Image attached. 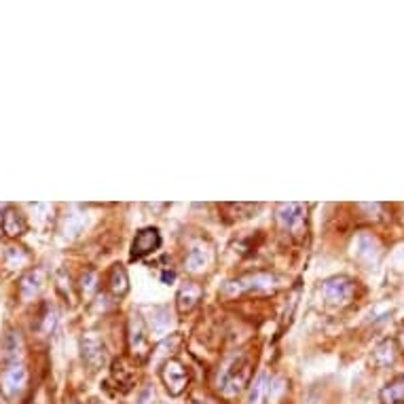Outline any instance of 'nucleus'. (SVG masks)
I'll use <instances>...</instances> for the list:
<instances>
[{
	"label": "nucleus",
	"mask_w": 404,
	"mask_h": 404,
	"mask_svg": "<svg viewBox=\"0 0 404 404\" xmlns=\"http://www.w3.org/2000/svg\"><path fill=\"white\" fill-rule=\"evenodd\" d=\"M250 377H252V358L248 351H239L220 371L218 389L223 396L235 398L245 389V385L250 383Z\"/></svg>",
	"instance_id": "obj_1"
},
{
	"label": "nucleus",
	"mask_w": 404,
	"mask_h": 404,
	"mask_svg": "<svg viewBox=\"0 0 404 404\" xmlns=\"http://www.w3.org/2000/svg\"><path fill=\"white\" fill-rule=\"evenodd\" d=\"M280 286H282V280L275 273L257 271V273H248V275L227 282L220 294L231 296V298L239 294H269V292H275Z\"/></svg>",
	"instance_id": "obj_2"
},
{
	"label": "nucleus",
	"mask_w": 404,
	"mask_h": 404,
	"mask_svg": "<svg viewBox=\"0 0 404 404\" xmlns=\"http://www.w3.org/2000/svg\"><path fill=\"white\" fill-rule=\"evenodd\" d=\"M28 385V371L24 364H11L0 373V391L7 400H15L24 394Z\"/></svg>",
	"instance_id": "obj_3"
},
{
	"label": "nucleus",
	"mask_w": 404,
	"mask_h": 404,
	"mask_svg": "<svg viewBox=\"0 0 404 404\" xmlns=\"http://www.w3.org/2000/svg\"><path fill=\"white\" fill-rule=\"evenodd\" d=\"M353 292H356V286H353V280L345 277V275H337L324 282L322 286V294L326 298V302L330 305H347V302L353 298Z\"/></svg>",
	"instance_id": "obj_4"
},
{
	"label": "nucleus",
	"mask_w": 404,
	"mask_h": 404,
	"mask_svg": "<svg viewBox=\"0 0 404 404\" xmlns=\"http://www.w3.org/2000/svg\"><path fill=\"white\" fill-rule=\"evenodd\" d=\"M161 381H163L165 389L170 391V396H180L186 391L191 377H188V371L178 360L172 358L161 369Z\"/></svg>",
	"instance_id": "obj_5"
},
{
	"label": "nucleus",
	"mask_w": 404,
	"mask_h": 404,
	"mask_svg": "<svg viewBox=\"0 0 404 404\" xmlns=\"http://www.w3.org/2000/svg\"><path fill=\"white\" fill-rule=\"evenodd\" d=\"M305 212L307 208L302 204H280L275 210V218L284 231L298 235L302 231V225H305Z\"/></svg>",
	"instance_id": "obj_6"
},
{
	"label": "nucleus",
	"mask_w": 404,
	"mask_h": 404,
	"mask_svg": "<svg viewBox=\"0 0 404 404\" xmlns=\"http://www.w3.org/2000/svg\"><path fill=\"white\" fill-rule=\"evenodd\" d=\"M161 248V233L159 229L155 227H146V229H140L131 241V259L138 261V259H144L148 254H153Z\"/></svg>",
	"instance_id": "obj_7"
},
{
	"label": "nucleus",
	"mask_w": 404,
	"mask_h": 404,
	"mask_svg": "<svg viewBox=\"0 0 404 404\" xmlns=\"http://www.w3.org/2000/svg\"><path fill=\"white\" fill-rule=\"evenodd\" d=\"M81 353H83V362L91 369V371H97L106 362V351H104V343L99 341L97 334L93 332H87L83 334L81 339Z\"/></svg>",
	"instance_id": "obj_8"
},
{
	"label": "nucleus",
	"mask_w": 404,
	"mask_h": 404,
	"mask_svg": "<svg viewBox=\"0 0 404 404\" xmlns=\"http://www.w3.org/2000/svg\"><path fill=\"white\" fill-rule=\"evenodd\" d=\"M129 351L131 356L140 362H144L150 356V343L148 337L144 334V326L140 316H134L129 322Z\"/></svg>",
	"instance_id": "obj_9"
},
{
	"label": "nucleus",
	"mask_w": 404,
	"mask_h": 404,
	"mask_svg": "<svg viewBox=\"0 0 404 404\" xmlns=\"http://www.w3.org/2000/svg\"><path fill=\"white\" fill-rule=\"evenodd\" d=\"M201 296H204V288H201V284L197 282H184L176 294V309L180 316H186L191 314L197 305H199V300Z\"/></svg>",
	"instance_id": "obj_10"
},
{
	"label": "nucleus",
	"mask_w": 404,
	"mask_h": 404,
	"mask_svg": "<svg viewBox=\"0 0 404 404\" xmlns=\"http://www.w3.org/2000/svg\"><path fill=\"white\" fill-rule=\"evenodd\" d=\"M210 263H212V252L206 245H193L186 252L184 265L191 273H204L210 267Z\"/></svg>",
	"instance_id": "obj_11"
},
{
	"label": "nucleus",
	"mask_w": 404,
	"mask_h": 404,
	"mask_svg": "<svg viewBox=\"0 0 404 404\" xmlns=\"http://www.w3.org/2000/svg\"><path fill=\"white\" fill-rule=\"evenodd\" d=\"M0 227H3L5 235H9V237H19V235L26 231L28 225H26L24 214H22L17 208H7L5 214H3V218H0Z\"/></svg>",
	"instance_id": "obj_12"
},
{
	"label": "nucleus",
	"mask_w": 404,
	"mask_h": 404,
	"mask_svg": "<svg viewBox=\"0 0 404 404\" xmlns=\"http://www.w3.org/2000/svg\"><path fill=\"white\" fill-rule=\"evenodd\" d=\"M379 398H381V404H402L404 402V375L389 381L381 389Z\"/></svg>",
	"instance_id": "obj_13"
},
{
	"label": "nucleus",
	"mask_w": 404,
	"mask_h": 404,
	"mask_svg": "<svg viewBox=\"0 0 404 404\" xmlns=\"http://www.w3.org/2000/svg\"><path fill=\"white\" fill-rule=\"evenodd\" d=\"M108 290L115 296H125L129 290V277L127 271L123 269V265H115L108 273Z\"/></svg>",
	"instance_id": "obj_14"
},
{
	"label": "nucleus",
	"mask_w": 404,
	"mask_h": 404,
	"mask_svg": "<svg viewBox=\"0 0 404 404\" xmlns=\"http://www.w3.org/2000/svg\"><path fill=\"white\" fill-rule=\"evenodd\" d=\"M42 271H30L28 275H24L22 284H19V294L24 300H30L34 296H38V292L42 290Z\"/></svg>",
	"instance_id": "obj_15"
},
{
	"label": "nucleus",
	"mask_w": 404,
	"mask_h": 404,
	"mask_svg": "<svg viewBox=\"0 0 404 404\" xmlns=\"http://www.w3.org/2000/svg\"><path fill=\"white\" fill-rule=\"evenodd\" d=\"M113 379H115L119 385H123L125 389H129L131 383L136 381V371H134L125 360H117V362L113 364Z\"/></svg>",
	"instance_id": "obj_16"
},
{
	"label": "nucleus",
	"mask_w": 404,
	"mask_h": 404,
	"mask_svg": "<svg viewBox=\"0 0 404 404\" xmlns=\"http://www.w3.org/2000/svg\"><path fill=\"white\" fill-rule=\"evenodd\" d=\"M377 257H379L377 241L373 237H369V235H362L358 239V259L366 261V263H373V261H377Z\"/></svg>",
	"instance_id": "obj_17"
},
{
	"label": "nucleus",
	"mask_w": 404,
	"mask_h": 404,
	"mask_svg": "<svg viewBox=\"0 0 404 404\" xmlns=\"http://www.w3.org/2000/svg\"><path fill=\"white\" fill-rule=\"evenodd\" d=\"M375 360H377L379 366H387V364L394 362V343H391V341H385L381 347H377V351H375Z\"/></svg>",
	"instance_id": "obj_18"
},
{
	"label": "nucleus",
	"mask_w": 404,
	"mask_h": 404,
	"mask_svg": "<svg viewBox=\"0 0 404 404\" xmlns=\"http://www.w3.org/2000/svg\"><path fill=\"white\" fill-rule=\"evenodd\" d=\"M81 288H83V294H85V296H91V294L97 290V277H95L93 271H85V273H83Z\"/></svg>",
	"instance_id": "obj_19"
},
{
	"label": "nucleus",
	"mask_w": 404,
	"mask_h": 404,
	"mask_svg": "<svg viewBox=\"0 0 404 404\" xmlns=\"http://www.w3.org/2000/svg\"><path fill=\"white\" fill-rule=\"evenodd\" d=\"M400 341H402V347H404V330H402V334H400Z\"/></svg>",
	"instance_id": "obj_20"
},
{
	"label": "nucleus",
	"mask_w": 404,
	"mask_h": 404,
	"mask_svg": "<svg viewBox=\"0 0 404 404\" xmlns=\"http://www.w3.org/2000/svg\"><path fill=\"white\" fill-rule=\"evenodd\" d=\"M72 404H76V402H72Z\"/></svg>",
	"instance_id": "obj_21"
}]
</instances>
